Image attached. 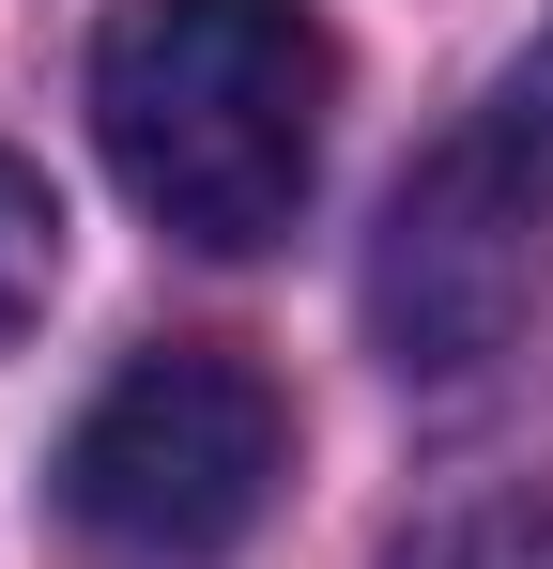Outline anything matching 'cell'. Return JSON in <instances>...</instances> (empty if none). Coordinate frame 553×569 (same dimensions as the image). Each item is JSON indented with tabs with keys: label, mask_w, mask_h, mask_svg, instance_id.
Segmentation results:
<instances>
[{
	"label": "cell",
	"mask_w": 553,
	"mask_h": 569,
	"mask_svg": "<svg viewBox=\"0 0 553 569\" xmlns=\"http://www.w3.org/2000/svg\"><path fill=\"white\" fill-rule=\"evenodd\" d=\"M539 278H553V16L400 170L384 231H369V339L400 370H476V355H507Z\"/></svg>",
	"instance_id": "2"
},
{
	"label": "cell",
	"mask_w": 553,
	"mask_h": 569,
	"mask_svg": "<svg viewBox=\"0 0 553 569\" xmlns=\"http://www.w3.org/2000/svg\"><path fill=\"white\" fill-rule=\"evenodd\" d=\"M323 108H339V47L308 0H108L92 31V139L123 200L200 262H247L308 216Z\"/></svg>",
	"instance_id": "1"
},
{
	"label": "cell",
	"mask_w": 553,
	"mask_h": 569,
	"mask_svg": "<svg viewBox=\"0 0 553 569\" xmlns=\"http://www.w3.org/2000/svg\"><path fill=\"white\" fill-rule=\"evenodd\" d=\"M47 292H62V200L31 154H0V355L47 323Z\"/></svg>",
	"instance_id": "5"
},
{
	"label": "cell",
	"mask_w": 553,
	"mask_h": 569,
	"mask_svg": "<svg viewBox=\"0 0 553 569\" xmlns=\"http://www.w3.org/2000/svg\"><path fill=\"white\" fill-rule=\"evenodd\" d=\"M384 569H553V477H492V492L431 508Z\"/></svg>",
	"instance_id": "4"
},
{
	"label": "cell",
	"mask_w": 553,
	"mask_h": 569,
	"mask_svg": "<svg viewBox=\"0 0 553 569\" xmlns=\"http://www.w3.org/2000/svg\"><path fill=\"white\" fill-rule=\"evenodd\" d=\"M292 477V400L231 339H154L62 431V523L123 569H215Z\"/></svg>",
	"instance_id": "3"
}]
</instances>
